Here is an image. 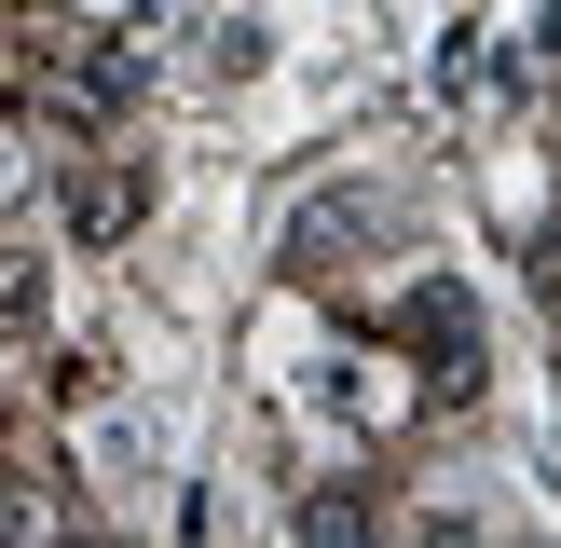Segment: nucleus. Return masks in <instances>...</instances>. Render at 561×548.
Instances as JSON below:
<instances>
[{"label": "nucleus", "instance_id": "1", "mask_svg": "<svg viewBox=\"0 0 561 548\" xmlns=\"http://www.w3.org/2000/svg\"><path fill=\"white\" fill-rule=\"evenodd\" d=\"M137 219H151V164L82 151V164H69V233H82V247H124Z\"/></svg>", "mask_w": 561, "mask_h": 548}, {"label": "nucleus", "instance_id": "2", "mask_svg": "<svg viewBox=\"0 0 561 548\" xmlns=\"http://www.w3.org/2000/svg\"><path fill=\"white\" fill-rule=\"evenodd\" d=\"M55 493H69V480H55V453H42L27 425H0V521H55Z\"/></svg>", "mask_w": 561, "mask_h": 548}, {"label": "nucleus", "instance_id": "3", "mask_svg": "<svg viewBox=\"0 0 561 548\" xmlns=\"http://www.w3.org/2000/svg\"><path fill=\"white\" fill-rule=\"evenodd\" d=\"M0 329H42V261L27 247H0Z\"/></svg>", "mask_w": 561, "mask_h": 548}, {"label": "nucleus", "instance_id": "4", "mask_svg": "<svg viewBox=\"0 0 561 548\" xmlns=\"http://www.w3.org/2000/svg\"><path fill=\"white\" fill-rule=\"evenodd\" d=\"M548 55H561V0H548Z\"/></svg>", "mask_w": 561, "mask_h": 548}]
</instances>
